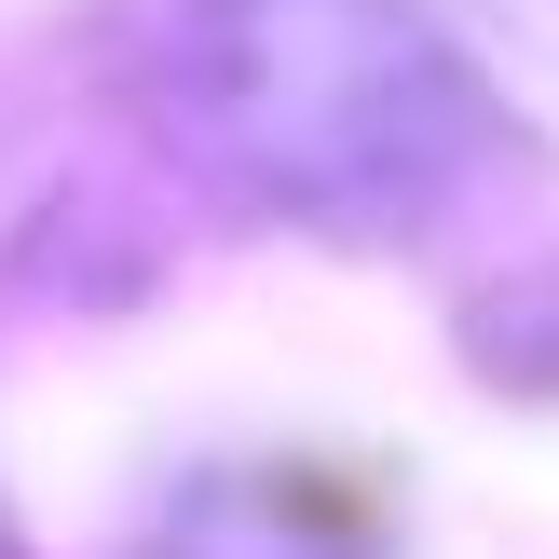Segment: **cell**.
<instances>
[{
  "label": "cell",
  "instance_id": "cell-1",
  "mask_svg": "<svg viewBox=\"0 0 559 559\" xmlns=\"http://www.w3.org/2000/svg\"><path fill=\"white\" fill-rule=\"evenodd\" d=\"M178 96L246 191L300 218H437L491 96L424 0H178Z\"/></svg>",
  "mask_w": 559,
  "mask_h": 559
}]
</instances>
